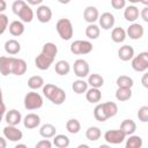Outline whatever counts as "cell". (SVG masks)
I'll return each mask as SVG.
<instances>
[{"label":"cell","mask_w":148,"mask_h":148,"mask_svg":"<svg viewBox=\"0 0 148 148\" xmlns=\"http://www.w3.org/2000/svg\"><path fill=\"white\" fill-rule=\"evenodd\" d=\"M140 15H141V18L145 22L148 23V7H143L142 10H141V13H140Z\"/></svg>","instance_id":"obj_47"},{"label":"cell","mask_w":148,"mask_h":148,"mask_svg":"<svg viewBox=\"0 0 148 148\" xmlns=\"http://www.w3.org/2000/svg\"><path fill=\"white\" fill-rule=\"evenodd\" d=\"M27 5V2L24 0H15L12 5V10L15 15H18V13L22 10V8Z\"/></svg>","instance_id":"obj_42"},{"label":"cell","mask_w":148,"mask_h":148,"mask_svg":"<svg viewBox=\"0 0 148 148\" xmlns=\"http://www.w3.org/2000/svg\"><path fill=\"white\" fill-rule=\"evenodd\" d=\"M142 5H145V7H148V0H142L141 1Z\"/></svg>","instance_id":"obj_54"},{"label":"cell","mask_w":148,"mask_h":148,"mask_svg":"<svg viewBox=\"0 0 148 148\" xmlns=\"http://www.w3.org/2000/svg\"><path fill=\"white\" fill-rule=\"evenodd\" d=\"M14 148H28V147H27L24 143H18V145H16Z\"/></svg>","instance_id":"obj_52"},{"label":"cell","mask_w":148,"mask_h":148,"mask_svg":"<svg viewBox=\"0 0 148 148\" xmlns=\"http://www.w3.org/2000/svg\"><path fill=\"white\" fill-rule=\"evenodd\" d=\"M9 20H8V16L7 15H5L3 13H1L0 14V25H1V29H0V34L2 35L5 31H6V29H8V27H9Z\"/></svg>","instance_id":"obj_44"},{"label":"cell","mask_w":148,"mask_h":148,"mask_svg":"<svg viewBox=\"0 0 148 148\" xmlns=\"http://www.w3.org/2000/svg\"><path fill=\"white\" fill-rule=\"evenodd\" d=\"M141 83H142V86H143L145 88L148 89V72L142 75V77H141Z\"/></svg>","instance_id":"obj_48"},{"label":"cell","mask_w":148,"mask_h":148,"mask_svg":"<svg viewBox=\"0 0 148 148\" xmlns=\"http://www.w3.org/2000/svg\"><path fill=\"white\" fill-rule=\"evenodd\" d=\"M66 130L71 133V134H77L81 131V124L77 119L73 118V119H68L66 123Z\"/></svg>","instance_id":"obj_37"},{"label":"cell","mask_w":148,"mask_h":148,"mask_svg":"<svg viewBox=\"0 0 148 148\" xmlns=\"http://www.w3.org/2000/svg\"><path fill=\"white\" fill-rule=\"evenodd\" d=\"M69 50L73 54H88L92 51V44L89 40H74Z\"/></svg>","instance_id":"obj_3"},{"label":"cell","mask_w":148,"mask_h":148,"mask_svg":"<svg viewBox=\"0 0 148 148\" xmlns=\"http://www.w3.org/2000/svg\"><path fill=\"white\" fill-rule=\"evenodd\" d=\"M101 135H102V132L97 126H90L86 131V138L90 141H97L101 138Z\"/></svg>","instance_id":"obj_35"},{"label":"cell","mask_w":148,"mask_h":148,"mask_svg":"<svg viewBox=\"0 0 148 148\" xmlns=\"http://www.w3.org/2000/svg\"><path fill=\"white\" fill-rule=\"evenodd\" d=\"M57 130H56V126L52 125V124H44L40 126L39 128V134L40 136H43L44 139H50V138H54L57 134H56Z\"/></svg>","instance_id":"obj_24"},{"label":"cell","mask_w":148,"mask_h":148,"mask_svg":"<svg viewBox=\"0 0 148 148\" xmlns=\"http://www.w3.org/2000/svg\"><path fill=\"white\" fill-rule=\"evenodd\" d=\"M83 18L89 24H95V22L99 18L98 9L95 6H88V7H86V9L83 10Z\"/></svg>","instance_id":"obj_13"},{"label":"cell","mask_w":148,"mask_h":148,"mask_svg":"<svg viewBox=\"0 0 148 148\" xmlns=\"http://www.w3.org/2000/svg\"><path fill=\"white\" fill-rule=\"evenodd\" d=\"M102 105L108 119L114 117L118 113V105L114 102H105V103H102Z\"/></svg>","instance_id":"obj_31"},{"label":"cell","mask_w":148,"mask_h":148,"mask_svg":"<svg viewBox=\"0 0 148 148\" xmlns=\"http://www.w3.org/2000/svg\"><path fill=\"white\" fill-rule=\"evenodd\" d=\"M58 88V86H56V84H52V83H46L42 89H43V95L49 99L50 98V96L52 95V92L56 90Z\"/></svg>","instance_id":"obj_43"},{"label":"cell","mask_w":148,"mask_h":148,"mask_svg":"<svg viewBox=\"0 0 148 148\" xmlns=\"http://www.w3.org/2000/svg\"><path fill=\"white\" fill-rule=\"evenodd\" d=\"M142 138L139 135H130V138L126 140L125 148H141L142 147Z\"/></svg>","instance_id":"obj_34"},{"label":"cell","mask_w":148,"mask_h":148,"mask_svg":"<svg viewBox=\"0 0 148 148\" xmlns=\"http://www.w3.org/2000/svg\"><path fill=\"white\" fill-rule=\"evenodd\" d=\"M39 3H42V0H37V1H35V0H28V5H39Z\"/></svg>","instance_id":"obj_50"},{"label":"cell","mask_w":148,"mask_h":148,"mask_svg":"<svg viewBox=\"0 0 148 148\" xmlns=\"http://www.w3.org/2000/svg\"><path fill=\"white\" fill-rule=\"evenodd\" d=\"M126 135L120 130H109L104 133V139L108 143L111 145H119L125 140Z\"/></svg>","instance_id":"obj_7"},{"label":"cell","mask_w":148,"mask_h":148,"mask_svg":"<svg viewBox=\"0 0 148 148\" xmlns=\"http://www.w3.org/2000/svg\"><path fill=\"white\" fill-rule=\"evenodd\" d=\"M54 71L57 72V74H59L61 76L67 75L71 71V65L67 60H59L54 65Z\"/></svg>","instance_id":"obj_25"},{"label":"cell","mask_w":148,"mask_h":148,"mask_svg":"<svg viewBox=\"0 0 148 148\" xmlns=\"http://www.w3.org/2000/svg\"><path fill=\"white\" fill-rule=\"evenodd\" d=\"M49 101H51V102H52L53 104H56V105H61V104L66 101V92H65V90L58 87V88L52 92V95L50 96Z\"/></svg>","instance_id":"obj_22"},{"label":"cell","mask_w":148,"mask_h":148,"mask_svg":"<svg viewBox=\"0 0 148 148\" xmlns=\"http://www.w3.org/2000/svg\"><path fill=\"white\" fill-rule=\"evenodd\" d=\"M119 130H120L126 136H127V135L130 136V135H133L134 132L136 131V124H135V121L132 120V119H125V120L121 121Z\"/></svg>","instance_id":"obj_19"},{"label":"cell","mask_w":148,"mask_h":148,"mask_svg":"<svg viewBox=\"0 0 148 148\" xmlns=\"http://www.w3.org/2000/svg\"><path fill=\"white\" fill-rule=\"evenodd\" d=\"M13 72V57H0V73L2 76H7Z\"/></svg>","instance_id":"obj_14"},{"label":"cell","mask_w":148,"mask_h":148,"mask_svg":"<svg viewBox=\"0 0 148 148\" xmlns=\"http://www.w3.org/2000/svg\"><path fill=\"white\" fill-rule=\"evenodd\" d=\"M2 134L7 140H9L12 142H17L23 138L22 131L18 130L16 126H10V125H7L6 127H3Z\"/></svg>","instance_id":"obj_6"},{"label":"cell","mask_w":148,"mask_h":148,"mask_svg":"<svg viewBox=\"0 0 148 148\" xmlns=\"http://www.w3.org/2000/svg\"><path fill=\"white\" fill-rule=\"evenodd\" d=\"M132 97V89L126 88H118L116 90V98L119 102H126Z\"/></svg>","instance_id":"obj_38"},{"label":"cell","mask_w":148,"mask_h":148,"mask_svg":"<svg viewBox=\"0 0 148 148\" xmlns=\"http://www.w3.org/2000/svg\"><path fill=\"white\" fill-rule=\"evenodd\" d=\"M98 22H99V27L104 30H110L111 28H113L114 25V15L110 12H105L103 13L102 15H99V18H98Z\"/></svg>","instance_id":"obj_10"},{"label":"cell","mask_w":148,"mask_h":148,"mask_svg":"<svg viewBox=\"0 0 148 148\" xmlns=\"http://www.w3.org/2000/svg\"><path fill=\"white\" fill-rule=\"evenodd\" d=\"M36 15H37V20L40 23H47L52 18V10H51V8L49 6L40 5L39 7H37Z\"/></svg>","instance_id":"obj_9"},{"label":"cell","mask_w":148,"mask_h":148,"mask_svg":"<svg viewBox=\"0 0 148 148\" xmlns=\"http://www.w3.org/2000/svg\"><path fill=\"white\" fill-rule=\"evenodd\" d=\"M76 148H90L88 145H86V143H81V145H79Z\"/></svg>","instance_id":"obj_53"},{"label":"cell","mask_w":148,"mask_h":148,"mask_svg":"<svg viewBox=\"0 0 148 148\" xmlns=\"http://www.w3.org/2000/svg\"><path fill=\"white\" fill-rule=\"evenodd\" d=\"M44 86V79L40 75H34L28 80V87L32 90H37L39 88H43Z\"/></svg>","instance_id":"obj_30"},{"label":"cell","mask_w":148,"mask_h":148,"mask_svg":"<svg viewBox=\"0 0 148 148\" xmlns=\"http://www.w3.org/2000/svg\"><path fill=\"white\" fill-rule=\"evenodd\" d=\"M99 34H101V29L97 24H88L87 28H86V36L89 38V39H97L99 37Z\"/></svg>","instance_id":"obj_36"},{"label":"cell","mask_w":148,"mask_h":148,"mask_svg":"<svg viewBox=\"0 0 148 148\" xmlns=\"http://www.w3.org/2000/svg\"><path fill=\"white\" fill-rule=\"evenodd\" d=\"M88 84L91 87V88H97L99 89L101 87H103L104 84V79L102 75L97 74V73H92L88 76Z\"/></svg>","instance_id":"obj_27"},{"label":"cell","mask_w":148,"mask_h":148,"mask_svg":"<svg viewBox=\"0 0 148 148\" xmlns=\"http://www.w3.org/2000/svg\"><path fill=\"white\" fill-rule=\"evenodd\" d=\"M139 15H140L139 8H138L136 6H134V5L127 6V7L125 8V10H124V17H125V20L128 21V22H134V21H136L138 17H139Z\"/></svg>","instance_id":"obj_21"},{"label":"cell","mask_w":148,"mask_h":148,"mask_svg":"<svg viewBox=\"0 0 148 148\" xmlns=\"http://www.w3.org/2000/svg\"><path fill=\"white\" fill-rule=\"evenodd\" d=\"M118 88H126V89H132L133 87V79L128 75H120L117 77V81H116Z\"/></svg>","instance_id":"obj_32"},{"label":"cell","mask_w":148,"mask_h":148,"mask_svg":"<svg viewBox=\"0 0 148 148\" xmlns=\"http://www.w3.org/2000/svg\"><path fill=\"white\" fill-rule=\"evenodd\" d=\"M126 34H127V36H128L131 39L136 40V39H140V38L143 36L145 29H143V27H142L140 23H132V24L127 28Z\"/></svg>","instance_id":"obj_12"},{"label":"cell","mask_w":148,"mask_h":148,"mask_svg":"<svg viewBox=\"0 0 148 148\" xmlns=\"http://www.w3.org/2000/svg\"><path fill=\"white\" fill-rule=\"evenodd\" d=\"M6 146H7L6 138H5V136H1V138H0V148H6Z\"/></svg>","instance_id":"obj_49"},{"label":"cell","mask_w":148,"mask_h":148,"mask_svg":"<svg viewBox=\"0 0 148 148\" xmlns=\"http://www.w3.org/2000/svg\"><path fill=\"white\" fill-rule=\"evenodd\" d=\"M126 31L120 28V27H116L112 29V32H111V39L114 42V43H123L125 39H126Z\"/></svg>","instance_id":"obj_26"},{"label":"cell","mask_w":148,"mask_h":148,"mask_svg":"<svg viewBox=\"0 0 148 148\" xmlns=\"http://www.w3.org/2000/svg\"><path fill=\"white\" fill-rule=\"evenodd\" d=\"M0 6H1V7H0V10L3 12V10L6 9V1H5V0H0Z\"/></svg>","instance_id":"obj_51"},{"label":"cell","mask_w":148,"mask_h":148,"mask_svg":"<svg viewBox=\"0 0 148 148\" xmlns=\"http://www.w3.org/2000/svg\"><path fill=\"white\" fill-rule=\"evenodd\" d=\"M111 6L114 9H123V8H126V1L125 0H112Z\"/></svg>","instance_id":"obj_46"},{"label":"cell","mask_w":148,"mask_h":148,"mask_svg":"<svg viewBox=\"0 0 148 148\" xmlns=\"http://www.w3.org/2000/svg\"><path fill=\"white\" fill-rule=\"evenodd\" d=\"M118 58L123 61H128L134 58V49L131 45H123L118 50Z\"/></svg>","instance_id":"obj_17"},{"label":"cell","mask_w":148,"mask_h":148,"mask_svg":"<svg viewBox=\"0 0 148 148\" xmlns=\"http://www.w3.org/2000/svg\"><path fill=\"white\" fill-rule=\"evenodd\" d=\"M73 71H74V74L79 79H84L89 75L90 67H89V64L84 59H76L73 65Z\"/></svg>","instance_id":"obj_5"},{"label":"cell","mask_w":148,"mask_h":148,"mask_svg":"<svg viewBox=\"0 0 148 148\" xmlns=\"http://www.w3.org/2000/svg\"><path fill=\"white\" fill-rule=\"evenodd\" d=\"M72 89L77 95H81L83 92H87V90H88V82H86L83 79L75 80L72 83Z\"/></svg>","instance_id":"obj_29"},{"label":"cell","mask_w":148,"mask_h":148,"mask_svg":"<svg viewBox=\"0 0 148 148\" xmlns=\"http://www.w3.org/2000/svg\"><path fill=\"white\" fill-rule=\"evenodd\" d=\"M5 120H6L7 125H10V126H16L21 121H23L21 112L18 110H16V109L8 110L7 113H6V116H5Z\"/></svg>","instance_id":"obj_11"},{"label":"cell","mask_w":148,"mask_h":148,"mask_svg":"<svg viewBox=\"0 0 148 148\" xmlns=\"http://www.w3.org/2000/svg\"><path fill=\"white\" fill-rule=\"evenodd\" d=\"M69 143H71L69 138L65 134H57L53 138V145L57 148H67L69 146Z\"/></svg>","instance_id":"obj_33"},{"label":"cell","mask_w":148,"mask_h":148,"mask_svg":"<svg viewBox=\"0 0 148 148\" xmlns=\"http://www.w3.org/2000/svg\"><path fill=\"white\" fill-rule=\"evenodd\" d=\"M86 98L89 103H98L102 98V92L97 88H90L86 92Z\"/></svg>","instance_id":"obj_28"},{"label":"cell","mask_w":148,"mask_h":148,"mask_svg":"<svg viewBox=\"0 0 148 148\" xmlns=\"http://www.w3.org/2000/svg\"><path fill=\"white\" fill-rule=\"evenodd\" d=\"M136 116L141 123H148V105H142L139 108Z\"/></svg>","instance_id":"obj_41"},{"label":"cell","mask_w":148,"mask_h":148,"mask_svg":"<svg viewBox=\"0 0 148 148\" xmlns=\"http://www.w3.org/2000/svg\"><path fill=\"white\" fill-rule=\"evenodd\" d=\"M132 68L136 72H145L148 69V52H140L132 59Z\"/></svg>","instance_id":"obj_4"},{"label":"cell","mask_w":148,"mask_h":148,"mask_svg":"<svg viewBox=\"0 0 148 148\" xmlns=\"http://www.w3.org/2000/svg\"><path fill=\"white\" fill-rule=\"evenodd\" d=\"M17 16L20 17V21H22L23 23H30V22L32 21V18H34V10H32V8L28 5V2H27V5L22 8V10L18 13Z\"/></svg>","instance_id":"obj_23"},{"label":"cell","mask_w":148,"mask_h":148,"mask_svg":"<svg viewBox=\"0 0 148 148\" xmlns=\"http://www.w3.org/2000/svg\"><path fill=\"white\" fill-rule=\"evenodd\" d=\"M5 51L8 54H10V56L17 54L21 51V44H20V42L16 40V39H14V38L6 40V43H5Z\"/></svg>","instance_id":"obj_20"},{"label":"cell","mask_w":148,"mask_h":148,"mask_svg":"<svg viewBox=\"0 0 148 148\" xmlns=\"http://www.w3.org/2000/svg\"><path fill=\"white\" fill-rule=\"evenodd\" d=\"M42 53H44L46 56H50L52 58H56V56L58 53V47L54 43H51V42L45 43L42 47Z\"/></svg>","instance_id":"obj_39"},{"label":"cell","mask_w":148,"mask_h":148,"mask_svg":"<svg viewBox=\"0 0 148 148\" xmlns=\"http://www.w3.org/2000/svg\"><path fill=\"white\" fill-rule=\"evenodd\" d=\"M35 148H52V142L49 139H43L36 143Z\"/></svg>","instance_id":"obj_45"},{"label":"cell","mask_w":148,"mask_h":148,"mask_svg":"<svg viewBox=\"0 0 148 148\" xmlns=\"http://www.w3.org/2000/svg\"><path fill=\"white\" fill-rule=\"evenodd\" d=\"M94 117H95V119L97 121H101V123L108 120V117H106V114L104 112V109H103L102 103H99V104H97L95 106V109H94Z\"/></svg>","instance_id":"obj_40"},{"label":"cell","mask_w":148,"mask_h":148,"mask_svg":"<svg viewBox=\"0 0 148 148\" xmlns=\"http://www.w3.org/2000/svg\"><path fill=\"white\" fill-rule=\"evenodd\" d=\"M40 125V117L37 113H28L24 118H23V126L28 130H32L36 128Z\"/></svg>","instance_id":"obj_15"},{"label":"cell","mask_w":148,"mask_h":148,"mask_svg":"<svg viewBox=\"0 0 148 148\" xmlns=\"http://www.w3.org/2000/svg\"><path fill=\"white\" fill-rule=\"evenodd\" d=\"M24 29H25V28H24V24H23V22L20 21V20H14V21H12L10 24H9V27H8V30H9V32H10V35L14 36V37H18V36L23 35Z\"/></svg>","instance_id":"obj_18"},{"label":"cell","mask_w":148,"mask_h":148,"mask_svg":"<svg viewBox=\"0 0 148 148\" xmlns=\"http://www.w3.org/2000/svg\"><path fill=\"white\" fill-rule=\"evenodd\" d=\"M56 29L57 32L59 34V36L61 37V39L64 40H69L73 37L74 34V29H73V24L71 22V20L68 18H59L57 24H56Z\"/></svg>","instance_id":"obj_1"},{"label":"cell","mask_w":148,"mask_h":148,"mask_svg":"<svg viewBox=\"0 0 148 148\" xmlns=\"http://www.w3.org/2000/svg\"><path fill=\"white\" fill-rule=\"evenodd\" d=\"M98 148H111V146H109V145H101Z\"/></svg>","instance_id":"obj_55"},{"label":"cell","mask_w":148,"mask_h":148,"mask_svg":"<svg viewBox=\"0 0 148 148\" xmlns=\"http://www.w3.org/2000/svg\"><path fill=\"white\" fill-rule=\"evenodd\" d=\"M25 72H27V62L21 58L13 57V72H12V74L20 76V75L25 74Z\"/></svg>","instance_id":"obj_16"},{"label":"cell","mask_w":148,"mask_h":148,"mask_svg":"<svg viewBox=\"0 0 148 148\" xmlns=\"http://www.w3.org/2000/svg\"><path fill=\"white\" fill-rule=\"evenodd\" d=\"M53 61H54V58L40 52L35 59V66L40 71H46L50 68V66L53 64Z\"/></svg>","instance_id":"obj_8"},{"label":"cell","mask_w":148,"mask_h":148,"mask_svg":"<svg viewBox=\"0 0 148 148\" xmlns=\"http://www.w3.org/2000/svg\"><path fill=\"white\" fill-rule=\"evenodd\" d=\"M24 108L29 111L31 110H38L43 106V97L40 94L36 92V91H29L25 96H24Z\"/></svg>","instance_id":"obj_2"}]
</instances>
